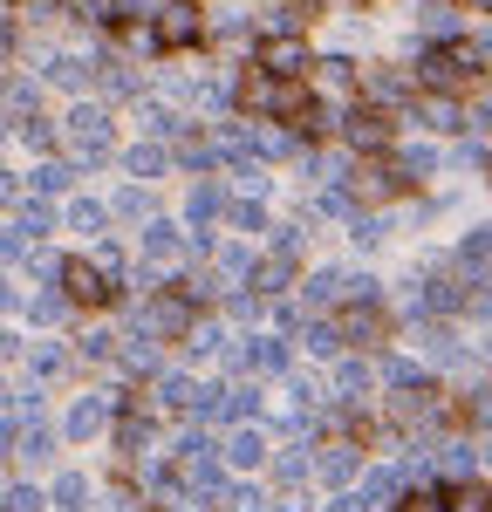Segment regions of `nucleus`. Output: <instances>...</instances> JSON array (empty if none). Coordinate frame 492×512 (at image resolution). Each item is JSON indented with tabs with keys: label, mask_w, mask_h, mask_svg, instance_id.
Here are the masks:
<instances>
[{
	"label": "nucleus",
	"mask_w": 492,
	"mask_h": 512,
	"mask_svg": "<svg viewBox=\"0 0 492 512\" xmlns=\"http://www.w3.org/2000/svg\"><path fill=\"white\" fill-rule=\"evenodd\" d=\"M479 62H486V55H479L472 41H438V48L417 62V89H431V96H445V103H451V96L479 89Z\"/></svg>",
	"instance_id": "1"
},
{
	"label": "nucleus",
	"mask_w": 492,
	"mask_h": 512,
	"mask_svg": "<svg viewBox=\"0 0 492 512\" xmlns=\"http://www.w3.org/2000/svg\"><path fill=\"white\" fill-rule=\"evenodd\" d=\"M240 103L253 110V117H274V123H294V130H301V117H308L322 96H315L308 82H287V76H246Z\"/></svg>",
	"instance_id": "2"
},
{
	"label": "nucleus",
	"mask_w": 492,
	"mask_h": 512,
	"mask_svg": "<svg viewBox=\"0 0 492 512\" xmlns=\"http://www.w3.org/2000/svg\"><path fill=\"white\" fill-rule=\"evenodd\" d=\"M137 328L158 335V342H192V328H199V301L171 280V287H158V294L137 308Z\"/></svg>",
	"instance_id": "3"
},
{
	"label": "nucleus",
	"mask_w": 492,
	"mask_h": 512,
	"mask_svg": "<svg viewBox=\"0 0 492 512\" xmlns=\"http://www.w3.org/2000/svg\"><path fill=\"white\" fill-rule=\"evenodd\" d=\"M62 144H69V158H76V164H103L110 151H117V123H110V110L82 103L76 117H69V130H62Z\"/></svg>",
	"instance_id": "4"
},
{
	"label": "nucleus",
	"mask_w": 492,
	"mask_h": 512,
	"mask_svg": "<svg viewBox=\"0 0 492 512\" xmlns=\"http://www.w3.org/2000/svg\"><path fill=\"white\" fill-rule=\"evenodd\" d=\"M199 41H205L199 0H164L158 21H151V48H158V55H178V48H199Z\"/></svg>",
	"instance_id": "5"
},
{
	"label": "nucleus",
	"mask_w": 492,
	"mask_h": 512,
	"mask_svg": "<svg viewBox=\"0 0 492 512\" xmlns=\"http://www.w3.org/2000/svg\"><path fill=\"white\" fill-rule=\"evenodd\" d=\"M62 294L76 301V308H117L123 301V287L96 260H62Z\"/></svg>",
	"instance_id": "6"
},
{
	"label": "nucleus",
	"mask_w": 492,
	"mask_h": 512,
	"mask_svg": "<svg viewBox=\"0 0 492 512\" xmlns=\"http://www.w3.org/2000/svg\"><path fill=\"white\" fill-rule=\"evenodd\" d=\"M253 69H260V76L308 82V69H315V55H308V41H301V35H267L260 48H253Z\"/></svg>",
	"instance_id": "7"
},
{
	"label": "nucleus",
	"mask_w": 492,
	"mask_h": 512,
	"mask_svg": "<svg viewBox=\"0 0 492 512\" xmlns=\"http://www.w3.org/2000/svg\"><path fill=\"white\" fill-rule=\"evenodd\" d=\"M342 130H349V144H356V151H376V158L390 151V117H383L376 103H356V110L342 117Z\"/></svg>",
	"instance_id": "8"
},
{
	"label": "nucleus",
	"mask_w": 492,
	"mask_h": 512,
	"mask_svg": "<svg viewBox=\"0 0 492 512\" xmlns=\"http://www.w3.org/2000/svg\"><path fill=\"white\" fill-rule=\"evenodd\" d=\"M335 335H342L349 349H376V342H383V315H376V301H349V308L335 315Z\"/></svg>",
	"instance_id": "9"
},
{
	"label": "nucleus",
	"mask_w": 492,
	"mask_h": 512,
	"mask_svg": "<svg viewBox=\"0 0 492 512\" xmlns=\"http://www.w3.org/2000/svg\"><path fill=\"white\" fill-rule=\"evenodd\" d=\"M233 362H240L246 376H281L287 369V342L281 335H246L240 349H233Z\"/></svg>",
	"instance_id": "10"
},
{
	"label": "nucleus",
	"mask_w": 492,
	"mask_h": 512,
	"mask_svg": "<svg viewBox=\"0 0 492 512\" xmlns=\"http://www.w3.org/2000/svg\"><path fill=\"white\" fill-rule=\"evenodd\" d=\"M226 212V192L219 185H192V198H185V219H192V246H212V219Z\"/></svg>",
	"instance_id": "11"
},
{
	"label": "nucleus",
	"mask_w": 492,
	"mask_h": 512,
	"mask_svg": "<svg viewBox=\"0 0 492 512\" xmlns=\"http://www.w3.org/2000/svg\"><path fill=\"white\" fill-rule=\"evenodd\" d=\"M110 410H117V396H82L69 410V437H103L110 431Z\"/></svg>",
	"instance_id": "12"
},
{
	"label": "nucleus",
	"mask_w": 492,
	"mask_h": 512,
	"mask_svg": "<svg viewBox=\"0 0 492 512\" xmlns=\"http://www.w3.org/2000/svg\"><path fill=\"white\" fill-rule=\"evenodd\" d=\"M445 512H492V485L486 478H451L445 485Z\"/></svg>",
	"instance_id": "13"
},
{
	"label": "nucleus",
	"mask_w": 492,
	"mask_h": 512,
	"mask_svg": "<svg viewBox=\"0 0 492 512\" xmlns=\"http://www.w3.org/2000/svg\"><path fill=\"white\" fill-rule=\"evenodd\" d=\"M315 76H322L328 96H356V89H363V69H356L349 55H328V62H315Z\"/></svg>",
	"instance_id": "14"
},
{
	"label": "nucleus",
	"mask_w": 492,
	"mask_h": 512,
	"mask_svg": "<svg viewBox=\"0 0 492 512\" xmlns=\"http://www.w3.org/2000/svg\"><path fill=\"white\" fill-rule=\"evenodd\" d=\"M287 280H294V253H281V246H274V253L253 267V294H281Z\"/></svg>",
	"instance_id": "15"
},
{
	"label": "nucleus",
	"mask_w": 492,
	"mask_h": 512,
	"mask_svg": "<svg viewBox=\"0 0 492 512\" xmlns=\"http://www.w3.org/2000/svg\"><path fill=\"white\" fill-rule=\"evenodd\" d=\"M178 246H185V233H178L171 219H151V226H144V253H151V267L178 260Z\"/></svg>",
	"instance_id": "16"
},
{
	"label": "nucleus",
	"mask_w": 492,
	"mask_h": 512,
	"mask_svg": "<svg viewBox=\"0 0 492 512\" xmlns=\"http://www.w3.org/2000/svg\"><path fill=\"white\" fill-rule=\"evenodd\" d=\"M253 267H260V260H253V246H219V253H212V274L233 280V287H240V280H253Z\"/></svg>",
	"instance_id": "17"
},
{
	"label": "nucleus",
	"mask_w": 492,
	"mask_h": 512,
	"mask_svg": "<svg viewBox=\"0 0 492 512\" xmlns=\"http://www.w3.org/2000/svg\"><path fill=\"white\" fill-rule=\"evenodd\" d=\"M315 472L335 478V485H342V478H356V444H328L322 458H315Z\"/></svg>",
	"instance_id": "18"
},
{
	"label": "nucleus",
	"mask_w": 492,
	"mask_h": 512,
	"mask_svg": "<svg viewBox=\"0 0 492 512\" xmlns=\"http://www.w3.org/2000/svg\"><path fill=\"white\" fill-rule=\"evenodd\" d=\"M96 76L82 55H48V82H62V89H82V82Z\"/></svg>",
	"instance_id": "19"
},
{
	"label": "nucleus",
	"mask_w": 492,
	"mask_h": 512,
	"mask_svg": "<svg viewBox=\"0 0 492 512\" xmlns=\"http://www.w3.org/2000/svg\"><path fill=\"white\" fill-rule=\"evenodd\" d=\"M164 144H137V151H123V171H130V178H158L164 171Z\"/></svg>",
	"instance_id": "20"
},
{
	"label": "nucleus",
	"mask_w": 492,
	"mask_h": 512,
	"mask_svg": "<svg viewBox=\"0 0 492 512\" xmlns=\"http://www.w3.org/2000/svg\"><path fill=\"white\" fill-rule=\"evenodd\" d=\"M246 417H260V383H233L226 390V424H246Z\"/></svg>",
	"instance_id": "21"
},
{
	"label": "nucleus",
	"mask_w": 492,
	"mask_h": 512,
	"mask_svg": "<svg viewBox=\"0 0 492 512\" xmlns=\"http://www.w3.org/2000/svg\"><path fill=\"white\" fill-rule=\"evenodd\" d=\"M14 451H21V458H28V465H48V458H55V431H48V424H28V431H21V444H14Z\"/></svg>",
	"instance_id": "22"
},
{
	"label": "nucleus",
	"mask_w": 492,
	"mask_h": 512,
	"mask_svg": "<svg viewBox=\"0 0 492 512\" xmlns=\"http://www.w3.org/2000/svg\"><path fill=\"white\" fill-rule=\"evenodd\" d=\"M383 383H390V390H431V376H424V362H404V355H397V362L383 369Z\"/></svg>",
	"instance_id": "23"
},
{
	"label": "nucleus",
	"mask_w": 492,
	"mask_h": 512,
	"mask_svg": "<svg viewBox=\"0 0 492 512\" xmlns=\"http://www.w3.org/2000/svg\"><path fill=\"white\" fill-rule=\"evenodd\" d=\"M48 499H55L62 512H82V499H89V478H82V472H62V478H55V492H48Z\"/></svg>",
	"instance_id": "24"
},
{
	"label": "nucleus",
	"mask_w": 492,
	"mask_h": 512,
	"mask_svg": "<svg viewBox=\"0 0 492 512\" xmlns=\"http://www.w3.org/2000/svg\"><path fill=\"white\" fill-rule=\"evenodd\" d=\"M69 185H76V164H35V192H41V198L69 192Z\"/></svg>",
	"instance_id": "25"
},
{
	"label": "nucleus",
	"mask_w": 492,
	"mask_h": 512,
	"mask_svg": "<svg viewBox=\"0 0 492 512\" xmlns=\"http://www.w3.org/2000/svg\"><path fill=\"white\" fill-rule=\"evenodd\" d=\"M226 458H233V465H260V458H267V437H260V431H233Z\"/></svg>",
	"instance_id": "26"
},
{
	"label": "nucleus",
	"mask_w": 492,
	"mask_h": 512,
	"mask_svg": "<svg viewBox=\"0 0 492 512\" xmlns=\"http://www.w3.org/2000/svg\"><path fill=\"white\" fill-rule=\"evenodd\" d=\"M103 219H110V205H96V198H76L69 205V226L76 233H103Z\"/></svg>",
	"instance_id": "27"
},
{
	"label": "nucleus",
	"mask_w": 492,
	"mask_h": 512,
	"mask_svg": "<svg viewBox=\"0 0 492 512\" xmlns=\"http://www.w3.org/2000/svg\"><path fill=\"white\" fill-rule=\"evenodd\" d=\"M274 465H281V478H287V485H301V478L315 472V458H308V444H287V451L274 458Z\"/></svg>",
	"instance_id": "28"
},
{
	"label": "nucleus",
	"mask_w": 492,
	"mask_h": 512,
	"mask_svg": "<svg viewBox=\"0 0 492 512\" xmlns=\"http://www.w3.org/2000/svg\"><path fill=\"white\" fill-rule=\"evenodd\" d=\"M28 369H35V390H41L48 376H62V349H55V342H35V355H28Z\"/></svg>",
	"instance_id": "29"
},
{
	"label": "nucleus",
	"mask_w": 492,
	"mask_h": 512,
	"mask_svg": "<svg viewBox=\"0 0 492 512\" xmlns=\"http://www.w3.org/2000/svg\"><path fill=\"white\" fill-rule=\"evenodd\" d=\"M41 506H48V492H41V485H14V492L0 499V512H41Z\"/></svg>",
	"instance_id": "30"
},
{
	"label": "nucleus",
	"mask_w": 492,
	"mask_h": 512,
	"mask_svg": "<svg viewBox=\"0 0 492 512\" xmlns=\"http://www.w3.org/2000/svg\"><path fill=\"white\" fill-rule=\"evenodd\" d=\"M137 123H144L151 137H171V130H178V117H171L164 103H137Z\"/></svg>",
	"instance_id": "31"
},
{
	"label": "nucleus",
	"mask_w": 492,
	"mask_h": 512,
	"mask_svg": "<svg viewBox=\"0 0 492 512\" xmlns=\"http://www.w3.org/2000/svg\"><path fill=\"white\" fill-rule=\"evenodd\" d=\"M28 253H35V239L21 233V226H0V267L7 260H28Z\"/></svg>",
	"instance_id": "32"
},
{
	"label": "nucleus",
	"mask_w": 492,
	"mask_h": 512,
	"mask_svg": "<svg viewBox=\"0 0 492 512\" xmlns=\"http://www.w3.org/2000/svg\"><path fill=\"white\" fill-rule=\"evenodd\" d=\"M110 212H123V219H151V198H144V185H123Z\"/></svg>",
	"instance_id": "33"
},
{
	"label": "nucleus",
	"mask_w": 492,
	"mask_h": 512,
	"mask_svg": "<svg viewBox=\"0 0 492 512\" xmlns=\"http://www.w3.org/2000/svg\"><path fill=\"white\" fill-rule=\"evenodd\" d=\"M21 233H28V239L55 233V205H41V198H35V205H28V212H21Z\"/></svg>",
	"instance_id": "34"
},
{
	"label": "nucleus",
	"mask_w": 492,
	"mask_h": 512,
	"mask_svg": "<svg viewBox=\"0 0 492 512\" xmlns=\"http://www.w3.org/2000/svg\"><path fill=\"white\" fill-rule=\"evenodd\" d=\"M62 308H69V294H35V301H28V315H35V328H48V321H62Z\"/></svg>",
	"instance_id": "35"
},
{
	"label": "nucleus",
	"mask_w": 492,
	"mask_h": 512,
	"mask_svg": "<svg viewBox=\"0 0 492 512\" xmlns=\"http://www.w3.org/2000/svg\"><path fill=\"white\" fill-rule=\"evenodd\" d=\"M397 512H445V492H424V485H410L404 499H397Z\"/></svg>",
	"instance_id": "36"
},
{
	"label": "nucleus",
	"mask_w": 492,
	"mask_h": 512,
	"mask_svg": "<svg viewBox=\"0 0 492 512\" xmlns=\"http://www.w3.org/2000/svg\"><path fill=\"white\" fill-rule=\"evenodd\" d=\"M233 226H240V233L253 239V233H267V212H260L253 198H240V205H233Z\"/></svg>",
	"instance_id": "37"
},
{
	"label": "nucleus",
	"mask_w": 492,
	"mask_h": 512,
	"mask_svg": "<svg viewBox=\"0 0 492 512\" xmlns=\"http://www.w3.org/2000/svg\"><path fill=\"white\" fill-rule=\"evenodd\" d=\"M185 349H192V355H219V349H226V335H219V328H212V321H199V328H192V342H185Z\"/></svg>",
	"instance_id": "38"
},
{
	"label": "nucleus",
	"mask_w": 492,
	"mask_h": 512,
	"mask_svg": "<svg viewBox=\"0 0 492 512\" xmlns=\"http://www.w3.org/2000/svg\"><path fill=\"white\" fill-rule=\"evenodd\" d=\"M424 123H431V130H458V110H451L445 96H431V103H424Z\"/></svg>",
	"instance_id": "39"
},
{
	"label": "nucleus",
	"mask_w": 492,
	"mask_h": 512,
	"mask_svg": "<svg viewBox=\"0 0 492 512\" xmlns=\"http://www.w3.org/2000/svg\"><path fill=\"white\" fill-rule=\"evenodd\" d=\"M103 82H110L117 96H137V76H130V69H117V62H103Z\"/></svg>",
	"instance_id": "40"
},
{
	"label": "nucleus",
	"mask_w": 492,
	"mask_h": 512,
	"mask_svg": "<svg viewBox=\"0 0 492 512\" xmlns=\"http://www.w3.org/2000/svg\"><path fill=\"white\" fill-rule=\"evenodd\" d=\"M21 137H28L35 151H48V144H55V130H48V123H41V117H28V123H21Z\"/></svg>",
	"instance_id": "41"
},
{
	"label": "nucleus",
	"mask_w": 492,
	"mask_h": 512,
	"mask_svg": "<svg viewBox=\"0 0 492 512\" xmlns=\"http://www.w3.org/2000/svg\"><path fill=\"white\" fill-rule=\"evenodd\" d=\"M335 383H342V390H369V369H363V362H342V376H335Z\"/></svg>",
	"instance_id": "42"
},
{
	"label": "nucleus",
	"mask_w": 492,
	"mask_h": 512,
	"mask_svg": "<svg viewBox=\"0 0 492 512\" xmlns=\"http://www.w3.org/2000/svg\"><path fill=\"white\" fill-rule=\"evenodd\" d=\"M96 267H103V274L117 280V274H123V253H117V246H96Z\"/></svg>",
	"instance_id": "43"
},
{
	"label": "nucleus",
	"mask_w": 492,
	"mask_h": 512,
	"mask_svg": "<svg viewBox=\"0 0 492 512\" xmlns=\"http://www.w3.org/2000/svg\"><path fill=\"white\" fill-rule=\"evenodd\" d=\"M21 431H28V424H14V417H0V451H7V444H21Z\"/></svg>",
	"instance_id": "44"
},
{
	"label": "nucleus",
	"mask_w": 492,
	"mask_h": 512,
	"mask_svg": "<svg viewBox=\"0 0 492 512\" xmlns=\"http://www.w3.org/2000/svg\"><path fill=\"white\" fill-rule=\"evenodd\" d=\"M14 198H21V185H14V178L0 171V205H14Z\"/></svg>",
	"instance_id": "45"
},
{
	"label": "nucleus",
	"mask_w": 492,
	"mask_h": 512,
	"mask_svg": "<svg viewBox=\"0 0 492 512\" xmlns=\"http://www.w3.org/2000/svg\"><path fill=\"white\" fill-rule=\"evenodd\" d=\"M472 123H479V130L492 137V103H479V110H472Z\"/></svg>",
	"instance_id": "46"
},
{
	"label": "nucleus",
	"mask_w": 492,
	"mask_h": 512,
	"mask_svg": "<svg viewBox=\"0 0 492 512\" xmlns=\"http://www.w3.org/2000/svg\"><path fill=\"white\" fill-rule=\"evenodd\" d=\"M14 301H21V294H14V287H7V274H0V308H14Z\"/></svg>",
	"instance_id": "47"
},
{
	"label": "nucleus",
	"mask_w": 492,
	"mask_h": 512,
	"mask_svg": "<svg viewBox=\"0 0 492 512\" xmlns=\"http://www.w3.org/2000/svg\"><path fill=\"white\" fill-rule=\"evenodd\" d=\"M7 355H14V335H7V328H0V362H7Z\"/></svg>",
	"instance_id": "48"
},
{
	"label": "nucleus",
	"mask_w": 492,
	"mask_h": 512,
	"mask_svg": "<svg viewBox=\"0 0 492 512\" xmlns=\"http://www.w3.org/2000/svg\"><path fill=\"white\" fill-rule=\"evenodd\" d=\"M458 7H472V14H492V0H458Z\"/></svg>",
	"instance_id": "49"
},
{
	"label": "nucleus",
	"mask_w": 492,
	"mask_h": 512,
	"mask_svg": "<svg viewBox=\"0 0 492 512\" xmlns=\"http://www.w3.org/2000/svg\"><path fill=\"white\" fill-rule=\"evenodd\" d=\"M0 48H7V21H0Z\"/></svg>",
	"instance_id": "50"
},
{
	"label": "nucleus",
	"mask_w": 492,
	"mask_h": 512,
	"mask_svg": "<svg viewBox=\"0 0 492 512\" xmlns=\"http://www.w3.org/2000/svg\"><path fill=\"white\" fill-rule=\"evenodd\" d=\"M0 403H14V396H7V390H0Z\"/></svg>",
	"instance_id": "51"
},
{
	"label": "nucleus",
	"mask_w": 492,
	"mask_h": 512,
	"mask_svg": "<svg viewBox=\"0 0 492 512\" xmlns=\"http://www.w3.org/2000/svg\"><path fill=\"white\" fill-rule=\"evenodd\" d=\"M0 137H7V117H0Z\"/></svg>",
	"instance_id": "52"
},
{
	"label": "nucleus",
	"mask_w": 492,
	"mask_h": 512,
	"mask_svg": "<svg viewBox=\"0 0 492 512\" xmlns=\"http://www.w3.org/2000/svg\"><path fill=\"white\" fill-rule=\"evenodd\" d=\"M486 458H492V451H486Z\"/></svg>",
	"instance_id": "53"
},
{
	"label": "nucleus",
	"mask_w": 492,
	"mask_h": 512,
	"mask_svg": "<svg viewBox=\"0 0 492 512\" xmlns=\"http://www.w3.org/2000/svg\"><path fill=\"white\" fill-rule=\"evenodd\" d=\"M486 349H492V342H486Z\"/></svg>",
	"instance_id": "54"
}]
</instances>
